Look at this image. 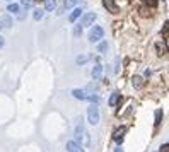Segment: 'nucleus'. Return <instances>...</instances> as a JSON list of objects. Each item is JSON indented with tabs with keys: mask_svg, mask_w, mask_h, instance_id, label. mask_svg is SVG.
Segmentation results:
<instances>
[{
	"mask_svg": "<svg viewBox=\"0 0 169 152\" xmlns=\"http://www.w3.org/2000/svg\"><path fill=\"white\" fill-rule=\"evenodd\" d=\"M104 36V29L101 26H94L91 29V33H89V41L91 43H99L101 39H103Z\"/></svg>",
	"mask_w": 169,
	"mask_h": 152,
	"instance_id": "1",
	"label": "nucleus"
},
{
	"mask_svg": "<svg viewBox=\"0 0 169 152\" xmlns=\"http://www.w3.org/2000/svg\"><path fill=\"white\" fill-rule=\"evenodd\" d=\"M87 121L91 123V125H97V123H99V109H97V106H94V104L87 109Z\"/></svg>",
	"mask_w": 169,
	"mask_h": 152,
	"instance_id": "2",
	"label": "nucleus"
},
{
	"mask_svg": "<svg viewBox=\"0 0 169 152\" xmlns=\"http://www.w3.org/2000/svg\"><path fill=\"white\" fill-rule=\"evenodd\" d=\"M96 12H87V14H84L82 15V19H80V23H79V26H82V27H87V26H91L92 23L96 21Z\"/></svg>",
	"mask_w": 169,
	"mask_h": 152,
	"instance_id": "3",
	"label": "nucleus"
},
{
	"mask_svg": "<svg viewBox=\"0 0 169 152\" xmlns=\"http://www.w3.org/2000/svg\"><path fill=\"white\" fill-rule=\"evenodd\" d=\"M126 134V126H118L116 130H114V134H113V138L118 142V144H122L123 140V135Z\"/></svg>",
	"mask_w": 169,
	"mask_h": 152,
	"instance_id": "4",
	"label": "nucleus"
},
{
	"mask_svg": "<svg viewBox=\"0 0 169 152\" xmlns=\"http://www.w3.org/2000/svg\"><path fill=\"white\" fill-rule=\"evenodd\" d=\"M67 150L68 152H84V149H82V145L79 142L70 140V142H67Z\"/></svg>",
	"mask_w": 169,
	"mask_h": 152,
	"instance_id": "5",
	"label": "nucleus"
},
{
	"mask_svg": "<svg viewBox=\"0 0 169 152\" xmlns=\"http://www.w3.org/2000/svg\"><path fill=\"white\" fill-rule=\"evenodd\" d=\"M103 4H104V7H106L111 14H116V12H118V5L114 4V0H103Z\"/></svg>",
	"mask_w": 169,
	"mask_h": 152,
	"instance_id": "6",
	"label": "nucleus"
},
{
	"mask_svg": "<svg viewBox=\"0 0 169 152\" xmlns=\"http://www.w3.org/2000/svg\"><path fill=\"white\" fill-rule=\"evenodd\" d=\"M72 94H74V97H77V99H84V101H87V96H89V92H85V91H82V89H74Z\"/></svg>",
	"mask_w": 169,
	"mask_h": 152,
	"instance_id": "7",
	"label": "nucleus"
},
{
	"mask_svg": "<svg viewBox=\"0 0 169 152\" xmlns=\"http://www.w3.org/2000/svg\"><path fill=\"white\" fill-rule=\"evenodd\" d=\"M101 74H103V67H101V65H96V67L92 68V77H94V80H99Z\"/></svg>",
	"mask_w": 169,
	"mask_h": 152,
	"instance_id": "8",
	"label": "nucleus"
},
{
	"mask_svg": "<svg viewBox=\"0 0 169 152\" xmlns=\"http://www.w3.org/2000/svg\"><path fill=\"white\" fill-rule=\"evenodd\" d=\"M55 7H56V0H44V9H46V12L55 10Z\"/></svg>",
	"mask_w": 169,
	"mask_h": 152,
	"instance_id": "9",
	"label": "nucleus"
},
{
	"mask_svg": "<svg viewBox=\"0 0 169 152\" xmlns=\"http://www.w3.org/2000/svg\"><path fill=\"white\" fill-rule=\"evenodd\" d=\"M80 14H82L80 9H74V12H72V14L68 15V21H70V23H75V21H77V19L80 17Z\"/></svg>",
	"mask_w": 169,
	"mask_h": 152,
	"instance_id": "10",
	"label": "nucleus"
},
{
	"mask_svg": "<svg viewBox=\"0 0 169 152\" xmlns=\"http://www.w3.org/2000/svg\"><path fill=\"white\" fill-rule=\"evenodd\" d=\"M132 84H133L135 89H140V87H142V77H140V75H133V77H132Z\"/></svg>",
	"mask_w": 169,
	"mask_h": 152,
	"instance_id": "11",
	"label": "nucleus"
},
{
	"mask_svg": "<svg viewBox=\"0 0 169 152\" xmlns=\"http://www.w3.org/2000/svg\"><path fill=\"white\" fill-rule=\"evenodd\" d=\"M0 24H2V27H10L12 26V19L9 17V15H4V17L0 19Z\"/></svg>",
	"mask_w": 169,
	"mask_h": 152,
	"instance_id": "12",
	"label": "nucleus"
},
{
	"mask_svg": "<svg viewBox=\"0 0 169 152\" xmlns=\"http://www.w3.org/2000/svg\"><path fill=\"white\" fill-rule=\"evenodd\" d=\"M118 101H120V94H118V92H113L108 103H109V106H116V104H118Z\"/></svg>",
	"mask_w": 169,
	"mask_h": 152,
	"instance_id": "13",
	"label": "nucleus"
},
{
	"mask_svg": "<svg viewBox=\"0 0 169 152\" xmlns=\"http://www.w3.org/2000/svg\"><path fill=\"white\" fill-rule=\"evenodd\" d=\"M155 48H157V55H159V56H164V53H166V46L162 45V43H157V45H155Z\"/></svg>",
	"mask_w": 169,
	"mask_h": 152,
	"instance_id": "14",
	"label": "nucleus"
},
{
	"mask_svg": "<svg viewBox=\"0 0 169 152\" xmlns=\"http://www.w3.org/2000/svg\"><path fill=\"white\" fill-rule=\"evenodd\" d=\"M7 10H9V12H12V14H15V12H19V10H21V7H19L17 4H9Z\"/></svg>",
	"mask_w": 169,
	"mask_h": 152,
	"instance_id": "15",
	"label": "nucleus"
},
{
	"mask_svg": "<svg viewBox=\"0 0 169 152\" xmlns=\"http://www.w3.org/2000/svg\"><path fill=\"white\" fill-rule=\"evenodd\" d=\"M161 120H162V109H157V111H155V126L159 125V123H161Z\"/></svg>",
	"mask_w": 169,
	"mask_h": 152,
	"instance_id": "16",
	"label": "nucleus"
},
{
	"mask_svg": "<svg viewBox=\"0 0 169 152\" xmlns=\"http://www.w3.org/2000/svg\"><path fill=\"white\" fill-rule=\"evenodd\" d=\"M33 2H34V0H21V4H22V7H24V9H31V7H33Z\"/></svg>",
	"mask_w": 169,
	"mask_h": 152,
	"instance_id": "17",
	"label": "nucleus"
},
{
	"mask_svg": "<svg viewBox=\"0 0 169 152\" xmlns=\"http://www.w3.org/2000/svg\"><path fill=\"white\" fill-rule=\"evenodd\" d=\"M33 17L36 19V21H39V19L43 17V10H41V9H36V10L33 12Z\"/></svg>",
	"mask_w": 169,
	"mask_h": 152,
	"instance_id": "18",
	"label": "nucleus"
},
{
	"mask_svg": "<svg viewBox=\"0 0 169 152\" xmlns=\"http://www.w3.org/2000/svg\"><path fill=\"white\" fill-rule=\"evenodd\" d=\"M79 0H65V9H72L74 5H77Z\"/></svg>",
	"mask_w": 169,
	"mask_h": 152,
	"instance_id": "19",
	"label": "nucleus"
},
{
	"mask_svg": "<svg viewBox=\"0 0 169 152\" xmlns=\"http://www.w3.org/2000/svg\"><path fill=\"white\" fill-rule=\"evenodd\" d=\"M97 50H99V53H104V51L108 50V43H106V41L99 43V45H97Z\"/></svg>",
	"mask_w": 169,
	"mask_h": 152,
	"instance_id": "20",
	"label": "nucleus"
},
{
	"mask_svg": "<svg viewBox=\"0 0 169 152\" xmlns=\"http://www.w3.org/2000/svg\"><path fill=\"white\" fill-rule=\"evenodd\" d=\"M89 60V56L87 55H80V56H77V63L79 65H82V63H85Z\"/></svg>",
	"mask_w": 169,
	"mask_h": 152,
	"instance_id": "21",
	"label": "nucleus"
},
{
	"mask_svg": "<svg viewBox=\"0 0 169 152\" xmlns=\"http://www.w3.org/2000/svg\"><path fill=\"white\" fill-rule=\"evenodd\" d=\"M145 2V5H149V7H155L157 5V0H143Z\"/></svg>",
	"mask_w": 169,
	"mask_h": 152,
	"instance_id": "22",
	"label": "nucleus"
},
{
	"mask_svg": "<svg viewBox=\"0 0 169 152\" xmlns=\"http://www.w3.org/2000/svg\"><path fill=\"white\" fill-rule=\"evenodd\" d=\"M159 152H169V144H162L161 145V150Z\"/></svg>",
	"mask_w": 169,
	"mask_h": 152,
	"instance_id": "23",
	"label": "nucleus"
},
{
	"mask_svg": "<svg viewBox=\"0 0 169 152\" xmlns=\"http://www.w3.org/2000/svg\"><path fill=\"white\" fill-rule=\"evenodd\" d=\"M167 31H169V21L164 24V27H162V34H167Z\"/></svg>",
	"mask_w": 169,
	"mask_h": 152,
	"instance_id": "24",
	"label": "nucleus"
},
{
	"mask_svg": "<svg viewBox=\"0 0 169 152\" xmlns=\"http://www.w3.org/2000/svg\"><path fill=\"white\" fill-rule=\"evenodd\" d=\"M80 29H82V26H77V27H75V31H74L75 36H79V34H80Z\"/></svg>",
	"mask_w": 169,
	"mask_h": 152,
	"instance_id": "25",
	"label": "nucleus"
},
{
	"mask_svg": "<svg viewBox=\"0 0 169 152\" xmlns=\"http://www.w3.org/2000/svg\"><path fill=\"white\" fill-rule=\"evenodd\" d=\"M2 46H4V38L0 36V48H2Z\"/></svg>",
	"mask_w": 169,
	"mask_h": 152,
	"instance_id": "26",
	"label": "nucleus"
},
{
	"mask_svg": "<svg viewBox=\"0 0 169 152\" xmlns=\"http://www.w3.org/2000/svg\"><path fill=\"white\" fill-rule=\"evenodd\" d=\"M114 152H123V149L122 147H116V149H114Z\"/></svg>",
	"mask_w": 169,
	"mask_h": 152,
	"instance_id": "27",
	"label": "nucleus"
},
{
	"mask_svg": "<svg viewBox=\"0 0 169 152\" xmlns=\"http://www.w3.org/2000/svg\"><path fill=\"white\" fill-rule=\"evenodd\" d=\"M166 46H167V48H169V39H167V43H166Z\"/></svg>",
	"mask_w": 169,
	"mask_h": 152,
	"instance_id": "28",
	"label": "nucleus"
},
{
	"mask_svg": "<svg viewBox=\"0 0 169 152\" xmlns=\"http://www.w3.org/2000/svg\"><path fill=\"white\" fill-rule=\"evenodd\" d=\"M36 2H44V0H36Z\"/></svg>",
	"mask_w": 169,
	"mask_h": 152,
	"instance_id": "29",
	"label": "nucleus"
},
{
	"mask_svg": "<svg viewBox=\"0 0 169 152\" xmlns=\"http://www.w3.org/2000/svg\"><path fill=\"white\" fill-rule=\"evenodd\" d=\"M0 29H2V24H0Z\"/></svg>",
	"mask_w": 169,
	"mask_h": 152,
	"instance_id": "30",
	"label": "nucleus"
}]
</instances>
